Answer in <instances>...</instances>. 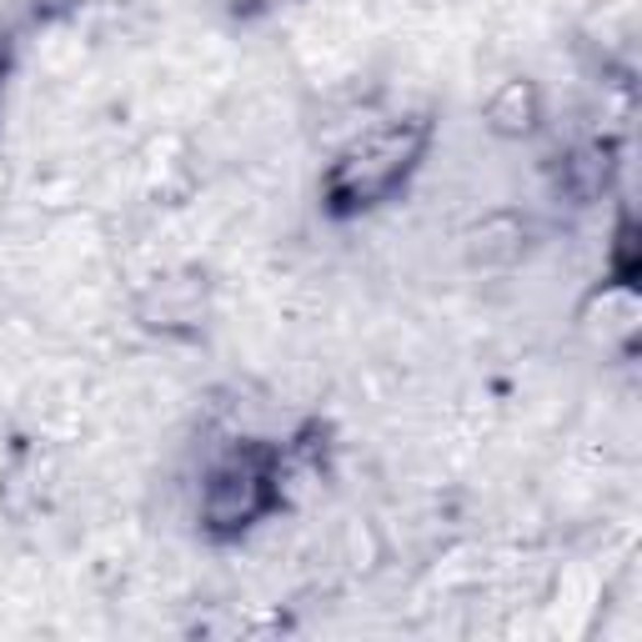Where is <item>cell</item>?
<instances>
[{"label": "cell", "mask_w": 642, "mask_h": 642, "mask_svg": "<svg viewBox=\"0 0 642 642\" xmlns=\"http://www.w3.org/2000/svg\"><path fill=\"white\" fill-rule=\"evenodd\" d=\"M381 151H387V161H406V156H412L406 131L402 136H381ZM367 176H377V181H371V196H381V191H392L406 171L402 167H381V161H367Z\"/></svg>", "instance_id": "6da1fadb"}]
</instances>
